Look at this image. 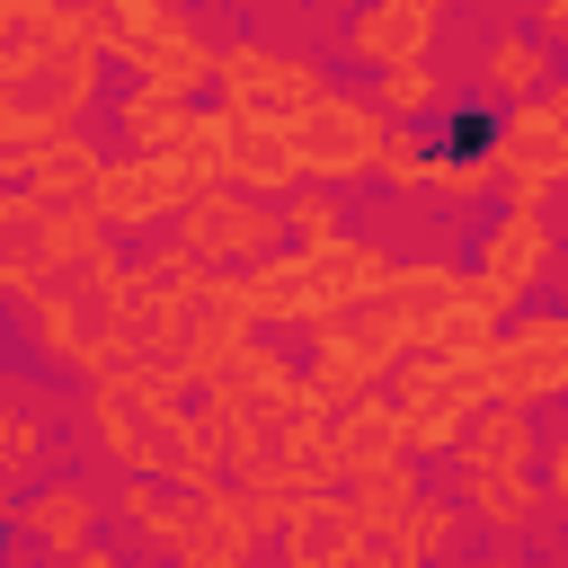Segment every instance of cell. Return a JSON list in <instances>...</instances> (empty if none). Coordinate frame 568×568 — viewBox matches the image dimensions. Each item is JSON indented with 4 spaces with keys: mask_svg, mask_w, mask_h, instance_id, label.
<instances>
[{
    "mask_svg": "<svg viewBox=\"0 0 568 568\" xmlns=\"http://www.w3.org/2000/svg\"><path fill=\"white\" fill-rule=\"evenodd\" d=\"M408 346H417L408 311H399L390 293H364V302H346V311L311 320V364H302V382H311V399H320V408H346V399H355V390H373Z\"/></svg>",
    "mask_w": 568,
    "mask_h": 568,
    "instance_id": "6da1fadb",
    "label": "cell"
},
{
    "mask_svg": "<svg viewBox=\"0 0 568 568\" xmlns=\"http://www.w3.org/2000/svg\"><path fill=\"white\" fill-rule=\"evenodd\" d=\"M390 399H399L408 453H453L470 408L497 399V373H488V355H426V346H408L390 364Z\"/></svg>",
    "mask_w": 568,
    "mask_h": 568,
    "instance_id": "7a4b0ae2",
    "label": "cell"
},
{
    "mask_svg": "<svg viewBox=\"0 0 568 568\" xmlns=\"http://www.w3.org/2000/svg\"><path fill=\"white\" fill-rule=\"evenodd\" d=\"M293 133V151H302V169L311 178H328V186H355V178H373V151H382V133H390V115L373 106V98H346V89H311V106L284 124Z\"/></svg>",
    "mask_w": 568,
    "mask_h": 568,
    "instance_id": "3957f363",
    "label": "cell"
},
{
    "mask_svg": "<svg viewBox=\"0 0 568 568\" xmlns=\"http://www.w3.org/2000/svg\"><path fill=\"white\" fill-rule=\"evenodd\" d=\"M169 231L195 240L213 266H248V257L284 248V204H275V195H248V186H231V178H204V186L178 204Z\"/></svg>",
    "mask_w": 568,
    "mask_h": 568,
    "instance_id": "277c9868",
    "label": "cell"
},
{
    "mask_svg": "<svg viewBox=\"0 0 568 568\" xmlns=\"http://www.w3.org/2000/svg\"><path fill=\"white\" fill-rule=\"evenodd\" d=\"M311 89H320V71H311L302 53H284V44H266V36H240V44L213 53V98H222L231 115L293 124V115L311 106Z\"/></svg>",
    "mask_w": 568,
    "mask_h": 568,
    "instance_id": "5b68a950",
    "label": "cell"
},
{
    "mask_svg": "<svg viewBox=\"0 0 568 568\" xmlns=\"http://www.w3.org/2000/svg\"><path fill=\"white\" fill-rule=\"evenodd\" d=\"M497 178H506V204H550L568 186V124L550 115V98H515L497 115Z\"/></svg>",
    "mask_w": 568,
    "mask_h": 568,
    "instance_id": "8992f818",
    "label": "cell"
},
{
    "mask_svg": "<svg viewBox=\"0 0 568 568\" xmlns=\"http://www.w3.org/2000/svg\"><path fill=\"white\" fill-rule=\"evenodd\" d=\"M257 320H248V302H240V284L231 275H213V284H195L186 302H178V328H169V364L195 382V390H213L222 373H231V355H240V337H248Z\"/></svg>",
    "mask_w": 568,
    "mask_h": 568,
    "instance_id": "52a82bcc",
    "label": "cell"
},
{
    "mask_svg": "<svg viewBox=\"0 0 568 568\" xmlns=\"http://www.w3.org/2000/svg\"><path fill=\"white\" fill-rule=\"evenodd\" d=\"M195 186H204V178H186L169 151H124V160L98 169L89 204H98L115 231H160V222H178V204H186Z\"/></svg>",
    "mask_w": 568,
    "mask_h": 568,
    "instance_id": "ba28073f",
    "label": "cell"
},
{
    "mask_svg": "<svg viewBox=\"0 0 568 568\" xmlns=\"http://www.w3.org/2000/svg\"><path fill=\"white\" fill-rule=\"evenodd\" d=\"M488 373L506 399H568V311H515L488 346Z\"/></svg>",
    "mask_w": 568,
    "mask_h": 568,
    "instance_id": "9c48e42d",
    "label": "cell"
},
{
    "mask_svg": "<svg viewBox=\"0 0 568 568\" xmlns=\"http://www.w3.org/2000/svg\"><path fill=\"white\" fill-rule=\"evenodd\" d=\"M382 284H390V257L373 240H355V231L302 248V328L328 320V311H346V302H364V293H382Z\"/></svg>",
    "mask_w": 568,
    "mask_h": 568,
    "instance_id": "30bf717a",
    "label": "cell"
},
{
    "mask_svg": "<svg viewBox=\"0 0 568 568\" xmlns=\"http://www.w3.org/2000/svg\"><path fill=\"white\" fill-rule=\"evenodd\" d=\"M275 541H284L293 568H355L364 559V515H355L346 488H302Z\"/></svg>",
    "mask_w": 568,
    "mask_h": 568,
    "instance_id": "8fae6325",
    "label": "cell"
},
{
    "mask_svg": "<svg viewBox=\"0 0 568 568\" xmlns=\"http://www.w3.org/2000/svg\"><path fill=\"white\" fill-rule=\"evenodd\" d=\"M106 62H124L133 80H160V89H178V98H204V89H213V44H204L195 27H133V18H124V36L106 44Z\"/></svg>",
    "mask_w": 568,
    "mask_h": 568,
    "instance_id": "7c38bea8",
    "label": "cell"
},
{
    "mask_svg": "<svg viewBox=\"0 0 568 568\" xmlns=\"http://www.w3.org/2000/svg\"><path fill=\"white\" fill-rule=\"evenodd\" d=\"M169 550H178L186 568H240V559L257 550V524H248L240 488H231V479H222V488H195V497H186V524L169 532Z\"/></svg>",
    "mask_w": 568,
    "mask_h": 568,
    "instance_id": "4fadbf2b",
    "label": "cell"
},
{
    "mask_svg": "<svg viewBox=\"0 0 568 568\" xmlns=\"http://www.w3.org/2000/svg\"><path fill=\"white\" fill-rule=\"evenodd\" d=\"M435 18H444V0H364V9L346 18V62H364V71H382V62H426Z\"/></svg>",
    "mask_w": 568,
    "mask_h": 568,
    "instance_id": "5bb4252c",
    "label": "cell"
},
{
    "mask_svg": "<svg viewBox=\"0 0 568 568\" xmlns=\"http://www.w3.org/2000/svg\"><path fill=\"white\" fill-rule=\"evenodd\" d=\"M53 275V240H44V195L36 186H0V302H36Z\"/></svg>",
    "mask_w": 568,
    "mask_h": 568,
    "instance_id": "9a60e30c",
    "label": "cell"
},
{
    "mask_svg": "<svg viewBox=\"0 0 568 568\" xmlns=\"http://www.w3.org/2000/svg\"><path fill=\"white\" fill-rule=\"evenodd\" d=\"M550 257H559V240H550V213L541 204H506L488 231H479V275H497V284H515V293H532L541 275H550Z\"/></svg>",
    "mask_w": 568,
    "mask_h": 568,
    "instance_id": "2e32d148",
    "label": "cell"
},
{
    "mask_svg": "<svg viewBox=\"0 0 568 568\" xmlns=\"http://www.w3.org/2000/svg\"><path fill=\"white\" fill-rule=\"evenodd\" d=\"M462 506H470V524H488L497 541H515V532H532V524H541L550 488H541V470H506V462H462Z\"/></svg>",
    "mask_w": 568,
    "mask_h": 568,
    "instance_id": "e0dca14e",
    "label": "cell"
},
{
    "mask_svg": "<svg viewBox=\"0 0 568 568\" xmlns=\"http://www.w3.org/2000/svg\"><path fill=\"white\" fill-rule=\"evenodd\" d=\"M62 44H71V18L53 0H0V98H18V80H36Z\"/></svg>",
    "mask_w": 568,
    "mask_h": 568,
    "instance_id": "ac0fdd59",
    "label": "cell"
},
{
    "mask_svg": "<svg viewBox=\"0 0 568 568\" xmlns=\"http://www.w3.org/2000/svg\"><path fill=\"white\" fill-rule=\"evenodd\" d=\"M231 186H248V195H293L311 169H302V151H293V133L284 124H257V115H231V169H222Z\"/></svg>",
    "mask_w": 568,
    "mask_h": 568,
    "instance_id": "d6986e66",
    "label": "cell"
},
{
    "mask_svg": "<svg viewBox=\"0 0 568 568\" xmlns=\"http://www.w3.org/2000/svg\"><path fill=\"white\" fill-rule=\"evenodd\" d=\"M453 453H462V462H506V470H541V426H532V399H506V390H497V399H479Z\"/></svg>",
    "mask_w": 568,
    "mask_h": 568,
    "instance_id": "ffe728a7",
    "label": "cell"
},
{
    "mask_svg": "<svg viewBox=\"0 0 568 568\" xmlns=\"http://www.w3.org/2000/svg\"><path fill=\"white\" fill-rule=\"evenodd\" d=\"M18 532H27V550L71 559V550H89V532H98V497H89L80 479H53V488L18 497Z\"/></svg>",
    "mask_w": 568,
    "mask_h": 568,
    "instance_id": "44dd1931",
    "label": "cell"
},
{
    "mask_svg": "<svg viewBox=\"0 0 568 568\" xmlns=\"http://www.w3.org/2000/svg\"><path fill=\"white\" fill-rule=\"evenodd\" d=\"M559 71H568V62H559V44H550L541 27H532V36H497V44L479 53V89L506 98V106H515V98H541Z\"/></svg>",
    "mask_w": 568,
    "mask_h": 568,
    "instance_id": "7402d4cb",
    "label": "cell"
},
{
    "mask_svg": "<svg viewBox=\"0 0 568 568\" xmlns=\"http://www.w3.org/2000/svg\"><path fill=\"white\" fill-rule=\"evenodd\" d=\"M328 435H337L346 470H364V462H390V453H408V435H399V399H390V390H355L346 408H328Z\"/></svg>",
    "mask_w": 568,
    "mask_h": 568,
    "instance_id": "603a6c76",
    "label": "cell"
},
{
    "mask_svg": "<svg viewBox=\"0 0 568 568\" xmlns=\"http://www.w3.org/2000/svg\"><path fill=\"white\" fill-rule=\"evenodd\" d=\"M186 115H195V98H178V89H160V80L115 89V133H124V151H169V142L186 133Z\"/></svg>",
    "mask_w": 568,
    "mask_h": 568,
    "instance_id": "cb8c5ba5",
    "label": "cell"
},
{
    "mask_svg": "<svg viewBox=\"0 0 568 568\" xmlns=\"http://www.w3.org/2000/svg\"><path fill=\"white\" fill-rule=\"evenodd\" d=\"M222 382H231L248 408H266V399H311L302 364H293V355L266 337V328H248V337H240V355H231V373H222Z\"/></svg>",
    "mask_w": 568,
    "mask_h": 568,
    "instance_id": "d4e9b609",
    "label": "cell"
},
{
    "mask_svg": "<svg viewBox=\"0 0 568 568\" xmlns=\"http://www.w3.org/2000/svg\"><path fill=\"white\" fill-rule=\"evenodd\" d=\"M346 497H355V515L364 524H399L417 497H426V479H417V453H390V462H364V470H346L337 479Z\"/></svg>",
    "mask_w": 568,
    "mask_h": 568,
    "instance_id": "484cf974",
    "label": "cell"
},
{
    "mask_svg": "<svg viewBox=\"0 0 568 568\" xmlns=\"http://www.w3.org/2000/svg\"><path fill=\"white\" fill-rule=\"evenodd\" d=\"M497 328H506V320L462 284L444 311H426V320H417V346H426V355H488V346H497Z\"/></svg>",
    "mask_w": 568,
    "mask_h": 568,
    "instance_id": "4316f807",
    "label": "cell"
},
{
    "mask_svg": "<svg viewBox=\"0 0 568 568\" xmlns=\"http://www.w3.org/2000/svg\"><path fill=\"white\" fill-rule=\"evenodd\" d=\"M71 115L36 106V98H0V186H27V169L44 160V142L62 133Z\"/></svg>",
    "mask_w": 568,
    "mask_h": 568,
    "instance_id": "83f0119b",
    "label": "cell"
},
{
    "mask_svg": "<svg viewBox=\"0 0 568 568\" xmlns=\"http://www.w3.org/2000/svg\"><path fill=\"white\" fill-rule=\"evenodd\" d=\"M98 169H106V160H98V142H80V124H62V133L44 142V160L27 169V186H36L44 204H62V195H89V186H98Z\"/></svg>",
    "mask_w": 568,
    "mask_h": 568,
    "instance_id": "f1b7e54d",
    "label": "cell"
},
{
    "mask_svg": "<svg viewBox=\"0 0 568 568\" xmlns=\"http://www.w3.org/2000/svg\"><path fill=\"white\" fill-rule=\"evenodd\" d=\"M53 453V426H44V408L36 399H18L9 382H0V479L18 488V479H36V462Z\"/></svg>",
    "mask_w": 568,
    "mask_h": 568,
    "instance_id": "f546056e",
    "label": "cell"
},
{
    "mask_svg": "<svg viewBox=\"0 0 568 568\" xmlns=\"http://www.w3.org/2000/svg\"><path fill=\"white\" fill-rule=\"evenodd\" d=\"M169 160H178L186 178H222V169H231V106H222V98H195V115H186V133L169 142Z\"/></svg>",
    "mask_w": 568,
    "mask_h": 568,
    "instance_id": "4dcf8cb0",
    "label": "cell"
},
{
    "mask_svg": "<svg viewBox=\"0 0 568 568\" xmlns=\"http://www.w3.org/2000/svg\"><path fill=\"white\" fill-rule=\"evenodd\" d=\"M462 284H470V266H453V257H408V266H390V284H382V293H390V302L408 311V328H417V320H426V311H444Z\"/></svg>",
    "mask_w": 568,
    "mask_h": 568,
    "instance_id": "1f68e13d",
    "label": "cell"
},
{
    "mask_svg": "<svg viewBox=\"0 0 568 568\" xmlns=\"http://www.w3.org/2000/svg\"><path fill=\"white\" fill-rule=\"evenodd\" d=\"M373 106H382L390 124H426V115L444 106V80H435L426 62H382V71H373Z\"/></svg>",
    "mask_w": 568,
    "mask_h": 568,
    "instance_id": "d6a6232c",
    "label": "cell"
},
{
    "mask_svg": "<svg viewBox=\"0 0 568 568\" xmlns=\"http://www.w3.org/2000/svg\"><path fill=\"white\" fill-rule=\"evenodd\" d=\"M435 151H444V142H435L426 124H390V133H382V151H373V178H382V186H399V195H426Z\"/></svg>",
    "mask_w": 568,
    "mask_h": 568,
    "instance_id": "836d02e7",
    "label": "cell"
},
{
    "mask_svg": "<svg viewBox=\"0 0 568 568\" xmlns=\"http://www.w3.org/2000/svg\"><path fill=\"white\" fill-rule=\"evenodd\" d=\"M275 204H284V240H293V248H320V240H337V231H346V204H337V186H328V178H302V186H293V195H275Z\"/></svg>",
    "mask_w": 568,
    "mask_h": 568,
    "instance_id": "e575fe53",
    "label": "cell"
},
{
    "mask_svg": "<svg viewBox=\"0 0 568 568\" xmlns=\"http://www.w3.org/2000/svg\"><path fill=\"white\" fill-rule=\"evenodd\" d=\"M435 142H444V133H435ZM426 186H435L444 204H479V195L497 186V151H462V142H444V151H435V178H426Z\"/></svg>",
    "mask_w": 568,
    "mask_h": 568,
    "instance_id": "d590c367",
    "label": "cell"
},
{
    "mask_svg": "<svg viewBox=\"0 0 568 568\" xmlns=\"http://www.w3.org/2000/svg\"><path fill=\"white\" fill-rule=\"evenodd\" d=\"M53 9H62V18H71V36H80V44H98V53L124 36V0H53Z\"/></svg>",
    "mask_w": 568,
    "mask_h": 568,
    "instance_id": "8d00e7d4",
    "label": "cell"
},
{
    "mask_svg": "<svg viewBox=\"0 0 568 568\" xmlns=\"http://www.w3.org/2000/svg\"><path fill=\"white\" fill-rule=\"evenodd\" d=\"M541 488H550V497L568 506V417H559V426L541 435Z\"/></svg>",
    "mask_w": 568,
    "mask_h": 568,
    "instance_id": "74e56055",
    "label": "cell"
},
{
    "mask_svg": "<svg viewBox=\"0 0 568 568\" xmlns=\"http://www.w3.org/2000/svg\"><path fill=\"white\" fill-rule=\"evenodd\" d=\"M133 27H186V0H124Z\"/></svg>",
    "mask_w": 568,
    "mask_h": 568,
    "instance_id": "f35d334b",
    "label": "cell"
},
{
    "mask_svg": "<svg viewBox=\"0 0 568 568\" xmlns=\"http://www.w3.org/2000/svg\"><path fill=\"white\" fill-rule=\"evenodd\" d=\"M532 27H541L559 53H568V0H532Z\"/></svg>",
    "mask_w": 568,
    "mask_h": 568,
    "instance_id": "ab89813d",
    "label": "cell"
},
{
    "mask_svg": "<svg viewBox=\"0 0 568 568\" xmlns=\"http://www.w3.org/2000/svg\"><path fill=\"white\" fill-rule=\"evenodd\" d=\"M541 98H550V115H559V124H568V71H559V80H550V89H541Z\"/></svg>",
    "mask_w": 568,
    "mask_h": 568,
    "instance_id": "60d3db41",
    "label": "cell"
},
{
    "mask_svg": "<svg viewBox=\"0 0 568 568\" xmlns=\"http://www.w3.org/2000/svg\"><path fill=\"white\" fill-rule=\"evenodd\" d=\"M9 524H18V497H9V479H0V532H9Z\"/></svg>",
    "mask_w": 568,
    "mask_h": 568,
    "instance_id": "b9f144b4",
    "label": "cell"
},
{
    "mask_svg": "<svg viewBox=\"0 0 568 568\" xmlns=\"http://www.w3.org/2000/svg\"><path fill=\"white\" fill-rule=\"evenodd\" d=\"M559 62H568V53H559Z\"/></svg>",
    "mask_w": 568,
    "mask_h": 568,
    "instance_id": "7bdbcfd3",
    "label": "cell"
}]
</instances>
